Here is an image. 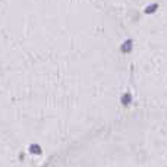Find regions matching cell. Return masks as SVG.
Wrapping results in <instances>:
<instances>
[{
    "instance_id": "obj_2",
    "label": "cell",
    "mask_w": 167,
    "mask_h": 167,
    "mask_svg": "<svg viewBox=\"0 0 167 167\" xmlns=\"http://www.w3.org/2000/svg\"><path fill=\"white\" fill-rule=\"evenodd\" d=\"M122 103H123L125 106L129 104V103H130V94H125V96L122 97Z\"/></svg>"
},
{
    "instance_id": "obj_1",
    "label": "cell",
    "mask_w": 167,
    "mask_h": 167,
    "mask_svg": "<svg viewBox=\"0 0 167 167\" xmlns=\"http://www.w3.org/2000/svg\"><path fill=\"white\" fill-rule=\"evenodd\" d=\"M28 151H29V154H34V155H41V154H43V150H41V147H40L38 144H31Z\"/></svg>"
}]
</instances>
